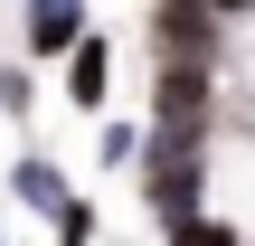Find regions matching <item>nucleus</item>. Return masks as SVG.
I'll use <instances>...</instances> for the list:
<instances>
[{"label":"nucleus","mask_w":255,"mask_h":246,"mask_svg":"<svg viewBox=\"0 0 255 246\" xmlns=\"http://www.w3.org/2000/svg\"><path fill=\"white\" fill-rule=\"evenodd\" d=\"M199 190H208V161H199V142L189 133H151V171H142V199H151V218L170 228V218H189L199 209Z\"/></svg>","instance_id":"obj_1"},{"label":"nucleus","mask_w":255,"mask_h":246,"mask_svg":"<svg viewBox=\"0 0 255 246\" xmlns=\"http://www.w3.org/2000/svg\"><path fill=\"white\" fill-rule=\"evenodd\" d=\"M218 66H199V57H161V95H151V133H189V142H208V104H218V85H208Z\"/></svg>","instance_id":"obj_2"},{"label":"nucleus","mask_w":255,"mask_h":246,"mask_svg":"<svg viewBox=\"0 0 255 246\" xmlns=\"http://www.w3.org/2000/svg\"><path fill=\"white\" fill-rule=\"evenodd\" d=\"M151 38H161V57H199V66H218V9H208V0H161Z\"/></svg>","instance_id":"obj_3"},{"label":"nucleus","mask_w":255,"mask_h":246,"mask_svg":"<svg viewBox=\"0 0 255 246\" xmlns=\"http://www.w3.org/2000/svg\"><path fill=\"white\" fill-rule=\"evenodd\" d=\"M104 95H114V38H95V28H76V47H66V104H85V114H104Z\"/></svg>","instance_id":"obj_4"},{"label":"nucleus","mask_w":255,"mask_h":246,"mask_svg":"<svg viewBox=\"0 0 255 246\" xmlns=\"http://www.w3.org/2000/svg\"><path fill=\"white\" fill-rule=\"evenodd\" d=\"M76 28H85V0H28V19H19L28 57H66V47H76Z\"/></svg>","instance_id":"obj_5"},{"label":"nucleus","mask_w":255,"mask_h":246,"mask_svg":"<svg viewBox=\"0 0 255 246\" xmlns=\"http://www.w3.org/2000/svg\"><path fill=\"white\" fill-rule=\"evenodd\" d=\"M9 199L38 209V218H57V209H66V171H57L47 152H19V161H9Z\"/></svg>","instance_id":"obj_6"},{"label":"nucleus","mask_w":255,"mask_h":246,"mask_svg":"<svg viewBox=\"0 0 255 246\" xmlns=\"http://www.w3.org/2000/svg\"><path fill=\"white\" fill-rule=\"evenodd\" d=\"M170 246H246L227 218H208V209H189V218H170Z\"/></svg>","instance_id":"obj_7"},{"label":"nucleus","mask_w":255,"mask_h":246,"mask_svg":"<svg viewBox=\"0 0 255 246\" xmlns=\"http://www.w3.org/2000/svg\"><path fill=\"white\" fill-rule=\"evenodd\" d=\"M47 228H57V246H95V199H85V190H66V209H57Z\"/></svg>","instance_id":"obj_8"},{"label":"nucleus","mask_w":255,"mask_h":246,"mask_svg":"<svg viewBox=\"0 0 255 246\" xmlns=\"http://www.w3.org/2000/svg\"><path fill=\"white\" fill-rule=\"evenodd\" d=\"M132 152H142V123H104V161L132 171Z\"/></svg>","instance_id":"obj_9"},{"label":"nucleus","mask_w":255,"mask_h":246,"mask_svg":"<svg viewBox=\"0 0 255 246\" xmlns=\"http://www.w3.org/2000/svg\"><path fill=\"white\" fill-rule=\"evenodd\" d=\"M0 114H28V76L19 66H0Z\"/></svg>","instance_id":"obj_10"},{"label":"nucleus","mask_w":255,"mask_h":246,"mask_svg":"<svg viewBox=\"0 0 255 246\" xmlns=\"http://www.w3.org/2000/svg\"><path fill=\"white\" fill-rule=\"evenodd\" d=\"M208 9H218V19H246V9H255V0H208Z\"/></svg>","instance_id":"obj_11"}]
</instances>
